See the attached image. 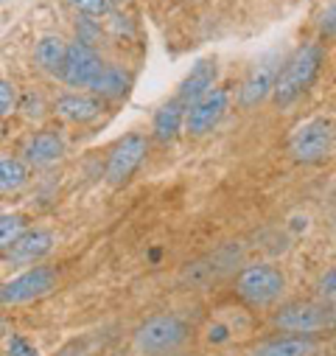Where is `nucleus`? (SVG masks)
<instances>
[{
  "mask_svg": "<svg viewBox=\"0 0 336 356\" xmlns=\"http://www.w3.org/2000/svg\"><path fill=\"white\" fill-rule=\"evenodd\" d=\"M191 334L194 328L183 314L157 312L132 331V348L140 356H174L188 345Z\"/></svg>",
  "mask_w": 336,
  "mask_h": 356,
  "instance_id": "nucleus-1",
  "label": "nucleus"
},
{
  "mask_svg": "<svg viewBox=\"0 0 336 356\" xmlns=\"http://www.w3.org/2000/svg\"><path fill=\"white\" fill-rule=\"evenodd\" d=\"M319 65H322V48L319 45L297 48L283 62V67L278 70V79H275V87H272V102L278 107H289L292 102H297L311 87V81L317 79Z\"/></svg>",
  "mask_w": 336,
  "mask_h": 356,
  "instance_id": "nucleus-2",
  "label": "nucleus"
},
{
  "mask_svg": "<svg viewBox=\"0 0 336 356\" xmlns=\"http://www.w3.org/2000/svg\"><path fill=\"white\" fill-rule=\"evenodd\" d=\"M286 292V275L275 264H249L235 275V295L249 309H269Z\"/></svg>",
  "mask_w": 336,
  "mask_h": 356,
  "instance_id": "nucleus-3",
  "label": "nucleus"
},
{
  "mask_svg": "<svg viewBox=\"0 0 336 356\" xmlns=\"http://www.w3.org/2000/svg\"><path fill=\"white\" fill-rule=\"evenodd\" d=\"M272 325L280 334H305V337H319L330 328H336V309L330 303H317V300H294L280 306L272 314Z\"/></svg>",
  "mask_w": 336,
  "mask_h": 356,
  "instance_id": "nucleus-4",
  "label": "nucleus"
},
{
  "mask_svg": "<svg viewBox=\"0 0 336 356\" xmlns=\"http://www.w3.org/2000/svg\"><path fill=\"white\" fill-rule=\"evenodd\" d=\"M56 281H59V275L53 266H31V270L0 284V309L34 303V300L51 295L56 289Z\"/></svg>",
  "mask_w": 336,
  "mask_h": 356,
  "instance_id": "nucleus-5",
  "label": "nucleus"
},
{
  "mask_svg": "<svg viewBox=\"0 0 336 356\" xmlns=\"http://www.w3.org/2000/svg\"><path fill=\"white\" fill-rule=\"evenodd\" d=\"M146 154H149V140H146V135H140V132L124 135V138L112 146V152H110V160H107V168H104L107 183L115 186V188H118V186H126V183L132 180V174L143 165Z\"/></svg>",
  "mask_w": 336,
  "mask_h": 356,
  "instance_id": "nucleus-6",
  "label": "nucleus"
},
{
  "mask_svg": "<svg viewBox=\"0 0 336 356\" xmlns=\"http://www.w3.org/2000/svg\"><path fill=\"white\" fill-rule=\"evenodd\" d=\"M333 140H336L333 124L328 118H314V121L303 124L294 132V138H292V157L297 163H305V165L322 163V160L330 157Z\"/></svg>",
  "mask_w": 336,
  "mask_h": 356,
  "instance_id": "nucleus-7",
  "label": "nucleus"
},
{
  "mask_svg": "<svg viewBox=\"0 0 336 356\" xmlns=\"http://www.w3.org/2000/svg\"><path fill=\"white\" fill-rule=\"evenodd\" d=\"M101 70H104V62H101V56H99V51L93 45H87V42H70L59 76L70 87H90Z\"/></svg>",
  "mask_w": 336,
  "mask_h": 356,
  "instance_id": "nucleus-8",
  "label": "nucleus"
},
{
  "mask_svg": "<svg viewBox=\"0 0 336 356\" xmlns=\"http://www.w3.org/2000/svg\"><path fill=\"white\" fill-rule=\"evenodd\" d=\"M227 104H230V93L224 87H213L208 96H202L199 102H194L188 110H185V129L191 135H208L227 113Z\"/></svg>",
  "mask_w": 336,
  "mask_h": 356,
  "instance_id": "nucleus-9",
  "label": "nucleus"
},
{
  "mask_svg": "<svg viewBox=\"0 0 336 356\" xmlns=\"http://www.w3.org/2000/svg\"><path fill=\"white\" fill-rule=\"evenodd\" d=\"M319 337L305 334H275L269 339H261L252 345L246 356H317Z\"/></svg>",
  "mask_w": 336,
  "mask_h": 356,
  "instance_id": "nucleus-10",
  "label": "nucleus"
},
{
  "mask_svg": "<svg viewBox=\"0 0 336 356\" xmlns=\"http://www.w3.org/2000/svg\"><path fill=\"white\" fill-rule=\"evenodd\" d=\"M65 154V138L56 129H42L34 138H28L26 149H23V163L34 165V168H45L53 165L56 160H62Z\"/></svg>",
  "mask_w": 336,
  "mask_h": 356,
  "instance_id": "nucleus-11",
  "label": "nucleus"
},
{
  "mask_svg": "<svg viewBox=\"0 0 336 356\" xmlns=\"http://www.w3.org/2000/svg\"><path fill=\"white\" fill-rule=\"evenodd\" d=\"M278 70L272 59L261 62L258 67H252V73L246 76V81L241 84V93H238V104L241 107H258L269 93H272V87H275V79H278Z\"/></svg>",
  "mask_w": 336,
  "mask_h": 356,
  "instance_id": "nucleus-12",
  "label": "nucleus"
},
{
  "mask_svg": "<svg viewBox=\"0 0 336 356\" xmlns=\"http://www.w3.org/2000/svg\"><path fill=\"white\" fill-rule=\"evenodd\" d=\"M53 110L59 118H65L70 124H90L104 113V102L93 93L90 96L87 93H67V96L56 99Z\"/></svg>",
  "mask_w": 336,
  "mask_h": 356,
  "instance_id": "nucleus-13",
  "label": "nucleus"
},
{
  "mask_svg": "<svg viewBox=\"0 0 336 356\" xmlns=\"http://www.w3.org/2000/svg\"><path fill=\"white\" fill-rule=\"evenodd\" d=\"M216 76H219V67H216V59H199L191 73L183 79L180 84V96L177 102H183L185 107H191L194 102H199L202 96H208L216 84Z\"/></svg>",
  "mask_w": 336,
  "mask_h": 356,
  "instance_id": "nucleus-14",
  "label": "nucleus"
},
{
  "mask_svg": "<svg viewBox=\"0 0 336 356\" xmlns=\"http://www.w3.org/2000/svg\"><path fill=\"white\" fill-rule=\"evenodd\" d=\"M51 250H53V233L34 227V230H26V233L6 250V255H9L12 261H37V258L48 255Z\"/></svg>",
  "mask_w": 336,
  "mask_h": 356,
  "instance_id": "nucleus-15",
  "label": "nucleus"
},
{
  "mask_svg": "<svg viewBox=\"0 0 336 356\" xmlns=\"http://www.w3.org/2000/svg\"><path fill=\"white\" fill-rule=\"evenodd\" d=\"M129 84H132V76L121 65H104V70L90 84V93L99 96L101 102L104 99H121L129 93Z\"/></svg>",
  "mask_w": 336,
  "mask_h": 356,
  "instance_id": "nucleus-16",
  "label": "nucleus"
},
{
  "mask_svg": "<svg viewBox=\"0 0 336 356\" xmlns=\"http://www.w3.org/2000/svg\"><path fill=\"white\" fill-rule=\"evenodd\" d=\"M183 124H185V104L174 99V102L162 104V107L154 113L151 132H154V138H157L160 143H168V140H174V138L180 135Z\"/></svg>",
  "mask_w": 336,
  "mask_h": 356,
  "instance_id": "nucleus-17",
  "label": "nucleus"
},
{
  "mask_svg": "<svg viewBox=\"0 0 336 356\" xmlns=\"http://www.w3.org/2000/svg\"><path fill=\"white\" fill-rule=\"evenodd\" d=\"M65 56H67V42H65L62 37H56V34H45V37L37 42V48H34L37 65H40L45 73H51V76H59V73H62Z\"/></svg>",
  "mask_w": 336,
  "mask_h": 356,
  "instance_id": "nucleus-18",
  "label": "nucleus"
},
{
  "mask_svg": "<svg viewBox=\"0 0 336 356\" xmlns=\"http://www.w3.org/2000/svg\"><path fill=\"white\" fill-rule=\"evenodd\" d=\"M28 183V165L23 157H0V194L17 191Z\"/></svg>",
  "mask_w": 336,
  "mask_h": 356,
  "instance_id": "nucleus-19",
  "label": "nucleus"
},
{
  "mask_svg": "<svg viewBox=\"0 0 336 356\" xmlns=\"http://www.w3.org/2000/svg\"><path fill=\"white\" fill-rule=\"evenodd\" d=\"M26 230H28L26 216H20V213H3V216H0V250H9Z\"/></svg>",
  "mask_w": 336,
  "mask_h": 356,
  "instance_id": "nucleus-20",
  "label": "nucleus"
},
{
  "mask_svg": "<svg viewBox=\"0 0 336 356\" xmlns=\"http://www.w3.org/2000/svg\"><path fill=\"white\" fill-rule=\"evenodd\" d=\"M70 6L87 17H104L112 12V0H70Z\"/></svg>",
  "mask_w": 336,
  "mask_h": 356,
  "instance_id": "nucleus-21",
  "label": "nucleus"
},
{
  "mask_svg": "<svg viewBox=\"0 0 336 356\" xmlns=\"http://www.w3.org/2000/svg\"><path fill=\"white\" fill-rule=\"evenodd\" d=\"M17 110V90H15V84L6 81V79H0V118H6Z\"/></svg>",
  "mask_w": 336,
  "mask_h": 356,
  "instance_id": "nucleus-22",
  "label": "nucleus"
},
{
  "mask_svg": "<svg viewBox=\"0 0 336 356\" xmlns=\"http://www.w3.org/2000/svg\"><path fill=\"white\" fill-rule=\"evenodd\" d=\"M6 356H40V350H37V348L23 337V334H9Z\"/></svg>",
  "mask_w": 336,
  "mask_h": 356,
  "instance_id": "nucleus-23",
  "label": "nucleus"
},
{
  "mask_svg": "<svg viewBox=\"0 0 336 356\" xmlns=\"http://www.w3.org/2000/svg\"><path fill=\"white\" fill-rule=\"evenodd\" d=\"M317 289H319V298L325 300V303H330V306H336V264L330 266V270L319 278V284H317Z\"/></svg>",
  "mask_w": 336,
  "mask_h": 356,
  "instance_id": "nucleus-24",
  "label": "nucleus"
},
{
  "mask_svg": "<svg viewBox=\"0 0 336 356\" xmlns=\"http://www.w3.org/2000/svg\"><path fill=\"white\" fill-rule=\"evenodd\" d=\"M319 29H322V34H336V0L322 12V17H319Z\"/></svg>",
  "mask_w": 336,
  "mask_h": 356,
  "instance_id": "nucleus-25",
  "label": "nucleus"
},
{
  "mask_svg": "<svg viewBox=\"0 0 336 356\" xmlns=\"http://www.w3.org/2000/svg\"><path fill=\"white\" fill-rule=\"evenodd\" d=\"M6 334H9V325H6V323H3V320H0V339H3V337H6Z\"/></svg>",
  "mask_w": 336,
  "mask_h": 356,
  "instance_id": "nucleus-26",
  "label": "nucleus"
}]
</instances>
